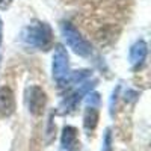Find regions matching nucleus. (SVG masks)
Wrapping results in <instances>:
<instances>
[{"label": "nucleus", "mask_w": 151, "mask_h": 151, "mask_svg": "<svg viewBox=\"0 0 151 151\" xmlns=\"http://www.w3.org/2000/svg\"><path fill=\"white\" fill-rule=\"evenodd\" d=\"M100 101V95L98 94H89V95H88V104H91L92 107H95V104Z\"/></svg>", "instance_id": "obj_11"}, {"label": "nucleus", "mask_w": 151, "mask_h": 151, "mask_svg": "<svg viewBox=\"0 0 151 151\" xmlns=\"http://www.w3.org/2000/svg\"><path fill=\"white\" fill-rule=\"evenodd\" d=\"M97 122H98V110L97 107H88L85 110V115H83V125L88 132H92L97 127Z\"/></svg>", "instance_id": "obj_8"}, {"label": "nucleus", "mask_w": 151, "mask_h": 151, "mask_svg": "<svg viewBox=\"0 0 151 151\" xmlns=\"http://www.w3.org/2000/svg\"><path fill=\"white\" fill-rule=\"evenodd\" d=\"M60 144H62V148L67 150V151H77L80 148L77 129L73 127V125H65L64 130H62Z\"/></svg>", "instance_id": "obj_5"}, {"label": "nucleus", "mask_w": 151, "mask_h": 151, "mask_svg": "<svg viewBox=\"0 0 151 151\" xmlns=\"http://www.w3.org/2000/svg\"><path fill=\"white\" fill-rule=\"evenodd\" d=\"M147 53H148V45L145 41L139 40V41H136L132 48H130V62H132V65H141L142 62L145 60L147 58Z\"/></svg>", "instance_id": "obj_7"}, {"label": "nucleus", "mask_w": 151, "mask_h": 151, "mask_svg": "<svg viewBox=\"0 0 151 151\" xmlns=\"http://www.w3.org/2000/svg\"><path fill=\"white\" fill-rule=\"evenodd\" d=\"M12 3V0H0V9H8Z\"/></svg>", "instance_id": "obj_12"}, {"label": "nucleus", "mask_w": 151, "mask_h": 151, "mask_svg": "<svg viewBox=\"0 0 151 151\" xmlns=\"http://www.w3.org/2000/svg\"><path fill=\"white\" fill-rule=\"evenodd\" d=\"M52 70H53V79L60 86H64L67 79H68L70 70H68V53L60 44H58L56 48H55Z\"/></svg>", "instance_id": "obj_3"}, {"label": "nucleus", "mask_w": 151, "mask_h": 151, "mask_svg": "<svg viewBox=\"0 0 151 151\" xmlns=\"http://www.w3.org/2000/svg\"><path fill=\"white\" fill-rule=\"evenodd\" d=\"M26 103H27V109L32 115L40 116L44 112V107L47 103L45 92L40 86H29L26 89Z\"/></svg>", "instance_id": "obj_4"}, {"label": "nucleus", "mask_w": 151, "mask_h": 151, "mask_svg": "<svg viewBox=\"0 0 151 151\" xmlns=\"http://www.w3.org/2000/svg\"><path fill=\"white\" fill-rule=\"evenodd\" d=\"M60 32H62V36L65 38L67 44L70 45V48H73V52L76 55H79L82 58L91 56V53H92L91 44L79 33V30L76 29L71 23L62 21L60 23Z\"/></svg>", "instance_id": "obj_2"}, {"label": "nucleus", "mask_w": 151, "mask_h": 151, "mask_svg": "<svg viewBox=\"0 0 151 151\" xmlns=\"http://www.w3.org/2000/svg\"><path fill=\"white\" fill-rule=\"evenodd\" d=\"M110 142H112V134H110V130L107 129L106 130V134H104V142H103V151H110Z\"/></svg>", "instance_id": "obj_10"}, {"label": "nucleus", "mask_w": 151, "mask_h": 151, "mask_svg": "<svg viewBox=\"0 0 151 151\" xmlns=\"http://www.w3.org/2000/svg\"><path fill=\"white\" fill-rule=\"evenodd\" d=\"M15 109V100H14V94L9 88L3 86L0 88V113L5 116H9Z\"/></svg>", "instance_id": "obj_6"}, {"label": "nucleus", "mask_w": 151, "mask_h": 151, "mask_svg": "<svg viewBox=\"0 0 151 151\" xmlns=\"http://www.w3.org/2000/svg\"><path fill=\"white\" fill-rule=\"evenodd\" d=\"M21 40L27 45L36 47L40 50H47L53 42L52 29L45 23H33L24 27L21 32Z\"/></svg>", "instance_id": "obj_1"}, {"label": "nucleus", "mask_w": 151, "mask_h": 151, "mask_svg": "<svg viewBox=\"0 0 151 151\" xmlns=\"http://www.w3.org/2000/svg\"><path fill=\"white\" fill-rule=\"evenodd\" d=\"M2 41H3V21L0 18V47H2Z\"/></svg>", "instance_id": "obj_13"}, {"label": "nucleus", "mask_w": 151, "mask_h": 151, "mask_svg": "<svg viewBox=\"0 0 151 151\" xmlns=\"http://www.w3.org/2000/svg\"><path fill=\"white\" fill-rule=\"evenodd\" d=\"M91 76V71H88V70H80V71H74L71 74H68V79L65 82V85H80L82 82H85L88 77ZM64 85V86H65Z\"/></svg>", "instance_id": "obj_9"}]
</instances>
